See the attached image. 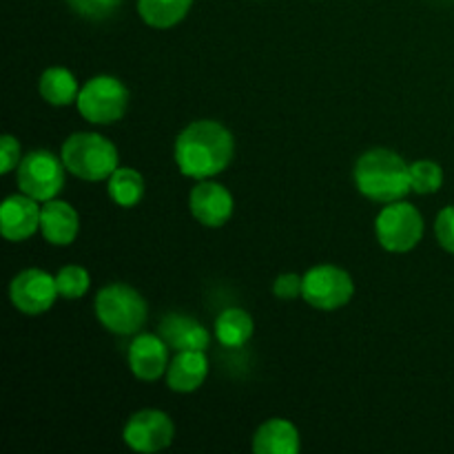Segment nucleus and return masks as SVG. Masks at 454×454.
Listing matches in <instances>:
<instances>
[{"label": "nucleus", "mask_w": 454, "mask_h": 454, "mask_svg": "<svg viewBox=\"0 0 454 454\" xmlns=\"http://www.w3.org/2000/svg\"><path fill=\"white\" fill-rule=\"evenodd\" d=\"M304 288V278L297 273H282L273 284V293L278 300H297Z\"/></svg>", "instance_id": "obj_26"}, {"label": "nucleus", "mask_w": 454, "mask_h": 454, "mask_svg": "<svg viewBox=\"0 0 454 454\" xmlns=\"http://www.w3.org/2000/svg\"><path fill=\"white\" fill-rule=\"evenodd\" d=\"M80 231V217L71 204L62 200H49L40 211V233L53 247H69Z\"/></svg>", "instance_id": "obj_14"}, {"label": "nucleus", "mask_w": 454, "mask_h": 454, "mask_svg": "<svg viewBox=\"0 0 454 454\" xmlns=\"http://www.w3.org/2000/svg\"><path fill=\"white\" fill-rule=\"evenodd\" d=\"M65 162L51 151L38 149L27 153L18 164V186L22 193L38 202H49L58 198L65 186Z\"/></svg>", "instance_id": "obj_7"}, {"label": "nucleus", "mask_w": 454, "mask_h": 454, "mask_svg": "<svg viewBox=\"0 0 454 454\" xmlns=\"http://www.w3.org/2000/svg\"><path fill=\"white\" fill-rule=\"evenodd\" d=\"M301 448L300 430L288 419H269L253 437V452L257 454H297Z\"/></svg>", "instance_id": "obj_17"}, {"label": "nucleus", "mask_w": 454, "mask_h": 454, "mask_svg": "<svg viewBox=\"0 0 454 454\" xmlns=\"http://www.w3.org/2000/svg\"><path fill=\"white\" fill-rule=\"evenodd\" d=\"M434 235H437L439 247L454 255V204L439 211L437 220H434Z\"/></svg>", "instance_id": "obj_25"}, {"label": "nucleus", "mask_w": 454, "mask_h": 454, "mask_svg": "<svg viewBox=\"0 0 454 454\" xmlns=\"http://www.w3.org/2000/svg\"><path fill=\"white\" fill-rule=\"evenodd\" d=\"M0 160H3V171L0 173H9L20 164L22 153H20V142L16 140L13 136H3V142H0Z\"/></svg>", "instance_id": "obj_27"}, {"label": "nucleus", "mask_w": 454, "mask_h": 454, "mask_svg": "<svg viewBox=\"0 0 454 454\" xmlns=\"http://www.w3.org/2000/svg\"><path fill=\"white\" fill-rule=\"evenodd\" d=\"M443 184V168L433 160H417L411 164V186L415 193H437Z\"/></svg>", "instance_id": "obj_22"}, {"label": "nucleus", "mask_w": 454, "mask_h": 454, "mask_svg": "<svg viewBox=\"0 0 454 454\" xmlns=\"http://www.w3.org/2000/svg\"><path fill=\"white\" fill-rule=\"evenodd\" d=\"M375 235L390 253H408L424 238V217L411 202L386 204L375 220Z\"/></svg>", "instance_id": "obj_5"}, {"label": "nucleus", "mask_w": 454, "mask_h": 454, "mask_svg": "<svg viewBox=\"0 0 454 454\" xmlns=\"http://www.w3.org/2000/svg\"><path fill=\"white\" fill-rule=\"evenodd\" d=\"M208 375V359L204 350H177L167 368V384L173 393H193Z\"/></svg>", "instance_id": "obj_16"}, {"label": "nucleus", "mask_w": 454, "mask_h": 454, "mask_svg": "<svg viewBox=\"0 0 454 454\" xmlns=\"http://www.w3.org/2000/svg\"><path fill=\"white\" fill-rule=\"evenodd\" d=\"M75 105L87 122L114 124L127 114L129 89L114 75H96L80 89Z\"/></svg>", "instance_id": "obj_6"}, {"label": "nucleus", "mask_w": 454, "mask_h": 454, "mask_svg": "<svg viewBox=\"0 0 454 454\" xmlns=\"http://www.w3.org/2000/svg\"><path fill=\"white\" fill-rule=\"evenodd\" d=\"M60 158L71 176L87 182L109 180L118 168V149L100 133L78 131L69 136L62 145Z\"/></svg>", "instance_id": "obj_3"}, {"label": "nucleus", "mask_w": 454, "mask_h": 454, "mask_svg": "<svg viewBox=\"0 0 454 454\" xmlns=\"http://www.w3.org/2000/svg\"><path fill=\"white\" fill-rule=\"evenodd\" d=\"M96 315L114 335H136L149 315L145 297L129 284H109L96 295Z\"/></svg>", "instance_id": "obj_4"}, {"label": "nucleus", "mask_w": 454, "mask_h": 454, "mask_svg": "<svg viewBox=\"0 0 454 454\" xmlns=\"http://www.w3.org/2000/svg\"><path fill=\"white\" fill-rule=\"evenodd\" d=\"M56 284L60 297H65V300H80V297L87 295L89 286H91V278H89L87 269L78 264H69L58 270Z\"/></svg>", "instance_id": "obj_23"}, {"label": "nucleus", "mask_w": 454, "mask_h": 454, "mask_svg": "<svg viewBox=\"0 0 454 454\" xmlns=\"http://www.w3.org/2000/svg\"><path fill=\"white\" fill-rule=\"evenodd\" d=\"M120 3L122 0H67V4L75 13L89 18V20H105V18L114 16Z\"/></svg>", "instance_id": "obj_24"}, {"label": "nucleus", "mask_w": 454, "mask_h": 454, "mask_svg": "<svg viewBox=\"0 0 454 454\" xmlns=\"http://www.w3.org/2000/svg\"><path fill=\"white\" fill-rule=\"evenodd\" d=\"M160 337L176 350H207L211 344V333L193 317L180 313L164 315L160 322Z\"/></svg>", "instance_id": "obj_15"}, {"label": "nucleus", "mask_w": 454, "mask_h": 454, "mask_svg": "<svg viewBox=\"0 0 454 454\" xmlns=\"http://www.w3.org/2000/svg\"><path fill=\"white\" fill-rule=\"evenodd\" d=\"M355 295V282L344 269L333 264L313 266L304 275L301 297L317 310H337Z\"/></svg>", "instance_id": "obj_8"}, {"label": "nucleus", "mask_w": 454, "mask_h": 454, "mask_svg": "<svg viewBox=\"0 0 454 454\" xmlns=\"http://www.w3.org/2000/svg\"><path fill=\"white\" fill-rule=\"evenodd\" d=\"M235 200L224 184L213 180H200L191 189L189 211L195 220L208 229H220L231 220Z\"/></svg>", "instance_id": "obj_11"}, {"label": "nucleus", "mask_w": 454, "mask_h": 454, "mask_svg": "<svg viewBox=\"0 0 454 454\" xmlns=\"http://www.w3.org/2000/svg\"><path fill=\"white\" fill-rule=\"evenodd\" d=\"M122 437L131 450L153 454L171 446L173 437H176V426L167 412L146 408V411H137L136 415L129 417Z\"/></svg>", "instance_id": "obj_10"}, {"label": "nucleus", "mask_w": 454, "mask_h": 454, "mask_svg": "<svg viewBox=\"0 0 454 454\" xmlns=\"http://www.w3.org/2000/svg\"><path fill=\"white\" fill-rule=\"evenodd\" d=\"M38 200L27 193L9 195L0 207V233L7 242H25L35 231H40Z\"/></svg>", "instance_id": "obj_12"}, {"label": "nucleus", "mask_w": 454, "mask_h": 454, "mask_svg": "<svg viewBox=\"0 0 454 454\" xmlns=\"http://www.w3.org/2000/svg\"><path fill=\"white\" fill-rule=\"evenodd\" d=\"M60 297L53 275L43 269H25L9 284V300L22 315H43Z\"/></svg>", "instance_id": "obj_9"}, {"label": "nucleus", "mask_w": 454, "mask_h": 454, "mask_svg": "<svg viewBox=\"0 0 454 454\" xmlns=\"http://www.w3.org/2000/svg\"><path fill=\"white\" fill-rule=\"evenodd\" d=\"M129 368L140 381H158L168 368V344L160 335L142 333L129 346Z\"/></svg>", "instance_id": "obj_13"}, {"label": "nucleus", "mask_w": 454, "mask_h": 454, "mask_svg": "<svg viewBox=\"0 0 454 454\" xmlns=\"http://www.w3.org/2000/svg\"><path fill=\"white\" fill-rule=\"evenodd\" d=\"M38 91L43 100L51 106H69L78 102L80 87L75 75L65 67H49L43 75H40Z\"/></svg>", "instance_id": "obj_18"}, {"label": "nucleus", "mask_w": 454, "mask_h": 454, "mask_svg": "<svg viewBox=\"0 0 454 454\" xmlns=\"http://www.w3.org/2000/svg\"><path fill=\"white\" fill-rule=\"evenodd\" d=\"M193 7V0H137V13L155 29H171L180 25Z\"/></svg>", "instance_id": "obj_20"}, {"label": "nucleus", "mask_w": 454, "mask_h": 454, "mask_svg": "<svg viewBox=\"0 0 454 454\" xmlns=\"http://www.w3.org/2000/svg\"><path fill=\"white\" fill-rule=\"evenodd\" d=\"M253 331H255L253 317L242 309H226L224 313L217 315L215 328H213L215 340L224 348H242L253 337Z\"/></svg>", "instance_id": "obj_19"}, {"label": "nucleus", "mask_w": 454, "mask_h": 454, "mask_svg": "<svg viewBox=\"0 0 454 454\" xmlns=\"http://www.w3.org/2000/svg\"><path fill=\"white\" fill-rule=\"evenodd\" d=\"M355 184L364 198L372 202L390 204L403 200L412 191L411 167L399 153L390 149L366 151L355 162Z\"/></svg>", "instance_id": "obj_2"}, {"label": "nucleus", "mask_w": 454, "mask_h": 454, "mask_svg": "<svg viewBox=\"0 0 454 454\" xmlns=\"http://www.w3.org/2000/svg\"><path fill=\"white\" fill-rule=\"evenodd\" d=\"M235 153L229 129L215 120H195L176 140L177 168L193 180H211L226 171Z\"/></svg>", "instance_id": "obj_1"}, {"label": "nucleus", "mask_w": 454, "mask_h": 454, "mask_svg": "<svg viewBox=\"0 0 454 454\" xmlns=\"http://www.w3.org/2000/svg\"><path fill=\"white\" fill-rule=\"evenodd\" d=\"M106 191L118 207L131 208L145 198V177L131 167H118L111 173Z\"/></svg>", "instance_id": "obj_21"}]
</instances>
